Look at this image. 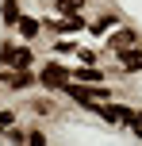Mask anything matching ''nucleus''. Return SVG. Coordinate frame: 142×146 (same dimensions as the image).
<instances>
[{
	"label": "nucleus",
	"mask_w": 142,
	"mask_h": 146,
	"mask_svg": "<svg viewBox=\"0 0 142 146\" xmlns=\"http://www.w3.org/2000/svg\"><path fill=\"white\" fill-rule=\"evenodd\" d=\"M0 62H4V66H12V69H27L31 50H27V46H12V42H4V46H0Z\"/></svg>",
	"instance_id": "f257e3e1"
},
{
	"label": "nucleus",
	"mask_w": 142,
	"mask_h": 146,
	"mask_svg": "<svg viewBox=\"0 0 142 146\" xmlns=\"http://www.w3.org/2000/svg\"><path fill=\"white\" fill-rule=\"evenodd\" d=\"M69 77H73V73H65L58 62H46V69H42V77H38V81H42L46 88H65V85H69Z\"/></svg>",
	"instance_id": "f03ea898"
},
{
	"label": "nucleus",
	"mask_w": 142,
	"mask_h": 146,
	"mask_svg": "<svg viewBox=\"0 0 142 146\" xmlns=\"http://www.w3.org/2000/svg\"><path fill=\"white\" fill-rule=\"evenodd\" d=\"M104 119H115V123H131V127H135V111H131V108H119V104H112V108H104Z\"/></svg>",
	"instance_id": "7ed1b4c3"
},
{
	"label": "nucleus",
	"mask_w": 142,
	"mask_h": 146,
	"mask_svg": "<svg viewBox=\"0 0 142 146\" xmlns=\"http://www.w3.org/2000/svg\"><path fill=\"white\" fill-rule=\"evenodd\" d=\"M119 62H123V69L142 73V50H119Z\"/></svg>",
	"instance_id": "20e7f679"
},
{
	"label": "nucleus",
	"mask_w": 142,
	"mask_h": 146,
	"mask_svg": "<svg viewBox=\"0 0 142 146\" xmlns=\"http://www.w3.org/2000/svg\"><path fill=\"white\" fill-rule=\"evenodd\" d=\"M135 42H138L135 31H119V35H112V50H115V54H119V50H131Z\"/></svg>",
	"instance_id": "39448f33"
},
{
	"label": "nucleus",
	"mask_w": 142,
	"mask_h": 146,
	"mask_svg": "<svg viewBox=\"0 0 142 146\" xmlns=\"http://www.w3.org/2000/svg\"><path fill=\"white\" fill-rule=\"evenodd\" d=\"M54 8H58V12H65V19H69V15H81V12H85V0H58Z\"/></svg>",
	"instance_id": "423d86ee"
},
{
	"label": "nucleus",
	"mask_w": 142,
	"mask_h": 146,
	"mask_svg": "<svg viewBox=\"0 0 142 146\" xmlns=\"http://www.w3.org/2000/svg\"><path fill=\"white\" fill-rule=\"evenodd\" d=\"M15 27L23 31V38H35V35H38V19H31V15H19V23H15Z\"/></svg>",
	"instance_id": "0eeeda50"
},
{
	"label": "nucleus",
	"mask_w": 142,
	"mask_h": 146,
	"mask_svg": "<svg viewBox=\"0 0 142 146\" xmlns=\"http://www.w3.org/2000/svg\"><path fill=\"white\" fill-rule=\"evenodd\" d=\"M4 81H8V85H15V88H23V85H31L35 77H31V73H23V69H12V73H4Z\"/></svg>",
	"instance_id": "6e6552de"
},
{
	"label": "nucleus",
	"mask_w": 142,
	"mask_h": 146,
	"mask_svg": "<svg viewBox=\"0 0 142 146\" xmlns=\"http://www.w3.org/2000/svg\"><path fill=\"white\" fill-rule=\"evenodd\" d=\"M115 23H119V15H115V12H108V15H100V19L92 23V31H96V35H104V31H108V27H115Z\"/></svg>",
	"instance_id": "1a4fd4ad"
},
{
	"label": "nucleus",
	"mask_w": 142,
	"mask_h": 146,
	"mask_svg": "<svg viewBox=\"0 0 142 146\" xmlns=\"http://www.w3.org/2000/svg\"><path fill=\"white\" fill-rule=\"evenodd\" d=\"M73 77H77V81H89V85H96V81H104V73H100V69H92V66H85V69H77Z\"/></svg>",
	"instance_id": "9d476101"
},
{
	"label": "nucleus",
	"mask_w": 142,
	"mask_h": 146,
	"mask_svg": "<svg viewBox=\"0 0 142 146\" xmlns=\"http://www.w3.org/2000/svg\"><path fill=\"white\" fill-rule=\"evenodd\" d=\"M4 23H19V8H15V0H4Z\"/></svg>",
	"instance_id": "9b49d317"
},
{
	"label": "nucleus",
	"mask_w": 142,
	"mask_h": 146,
	"mask_svg": "<svg viewBox=\"0 0 142 146\" xmlns=\"http://www.w3.org/2000/svg\"><path fill=\"white\" fill-rule=\"evenodd\" d=\"M27 146H46V135L42 131H27Z\"/></svg>",
	"instance_id": "f8f14e48"
},
{
	"label": "nucleus",
	"mask_w": 142,
	"mask_h": 146,
	"mask_svg": "<svg viewBox=\"0 0 142 146\" xmlns=\"http://www.w3.org/2000/svg\"><path fill=\"white\" fill-rule=\"evenodd\" d=\"M12 123H15V115H12V111H0V135H4Z\"/></svg>",
	"instance_id": "ddd939ff"
},
{
	"label": "nucleus",
	"mask_w": 142,
	"mask_h": 146,
	"mask_svg": "<svg viewBox=\"0 0 142 146\" xmlns=\"http://www.w3.org/2000/svg\"><path fill=\"white\" fill-rule=\"evenodd\" d=\"M135 135H138V139H142V123H138V119H135Z\"/></svg>",
	"instance_id": "4468645a"
}]
</instances>
